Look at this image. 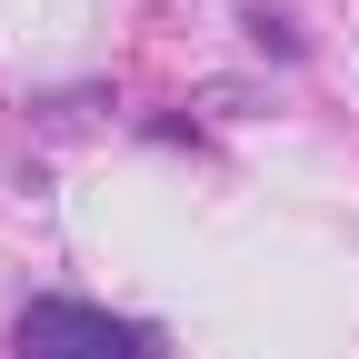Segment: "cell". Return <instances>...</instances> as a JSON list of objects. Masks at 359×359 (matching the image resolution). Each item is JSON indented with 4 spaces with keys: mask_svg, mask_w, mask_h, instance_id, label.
I'll list each match as a JSON object with an SVG mask.
<instances>
[{
    "mask_svg": "<svg viewBox=\"0 0 359 359\" xmlns=\"http://www.w3.org/2000/svg\"><path fill=\"white\" fill-rule=\"evenodd\" d=\"M250 40H259V50H280V60H299V30H290L280 11H250Z\"/></svg>",
    "mask_w": 359,
    "mask_h": 359,
    "instance_id": "cell-2",
    "label": "cell"
},
{
    "mask_svg": "<svg viewBox=\"0 0 359 359\" xmlns=\"http://www.w3.org/2000/svg\"><path fill=\"white\" fill-rule=\"evenodd\" d=\"M11 359H160V330L150 320H120L100 299H30L11 320Z\"/></svg>",
    "mask_w": 359,
    "mask_h": 359,
    "instance_id": "cell-1",
    "label": "cell"
}]
</instances>
